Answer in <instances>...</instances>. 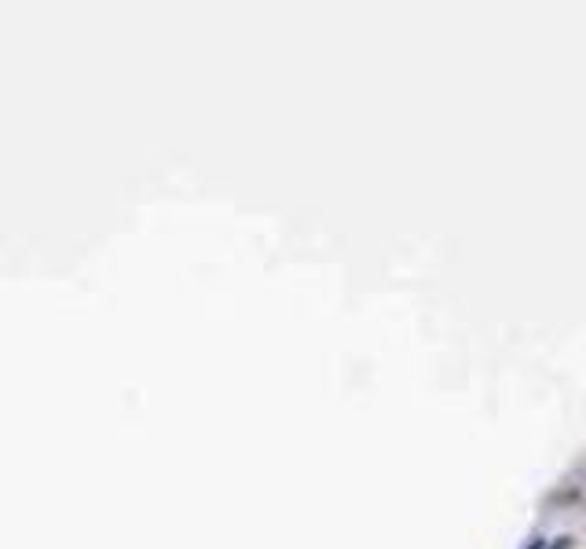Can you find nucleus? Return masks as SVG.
Masks as SVG:
<instances>
[{
    "label": "nucleus",
    "mask_w": 586,
    "mask_h": 549,
    "mask_svg": "<svg viewBox=\"0 0 586 549\" xmlns=\"http://www.w3.org/2000/svg\"><path fill=\"white\" fill-rule=\"evenodd\" d=\"M528 549H543V542H539V539H535V542H532V546H528Z\"/></svg>",
    "instance_id": "obj_1"
}]
</instances>
